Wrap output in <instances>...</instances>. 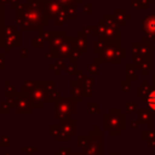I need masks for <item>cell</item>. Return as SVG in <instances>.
I'll return each mask as SVG.
<instances>
[{"mask_svg":"<svg viewBox=\"0 0 155 155\" xmlns=\"http://www.w3.org/2000/svg\"><path fill=\"white\" fill-rule=\"evenodd\" d=\"M59 126L62 127V130L64 132H67L69 136H74L75 131H76V121L71 117H67V119H61L59 120Z\"/></svg>","mask_w":155,"mask_h":155,"instance_id":"cell-5","label":"cell"},{"mask_svg":"<svg viewBox=\"0 0 155 155\" xmlns=\"http://www.w3.org/2000/svg\"><path fill=\"white\" fill-rule=\"evenodd\" d=\"M5 155H11V154H10V153H6V154H5Z\"/></svg>","mask_w":155,"mask_h":155,"instance_id":"cell-17","label":"cell"},{"mask_svg":"<svg viewBox=\"0 0 155 155\" xmlns=\"http://www.w3.org/2000/svg\"><path fill=\"white\" fill-rule=\"evenodd\" d=\"M54 119H67L70 117L76 111V102L73 98H61L54 103Z\"/></svg>","mask_w":155,"mask_h":155,"instance_id":"cell-2","label":"cell"},{"mask_svg":"<svg viewBox=\"0 0 155 155\" xmlns=\"http://www.w3.org/2000/svg\"><path fill=\"white\" fill-rule=\"evenodd\" d=\"M4 67H5V61H4V56L1 54L0 56V69H4Z\"/></svg>","mask_w":155,"mask_h":155,"instance_id":"cell-16","label":"cell"},{"mask_svg":"<svg viewBox=\"0 0 155 155\" xmlns=\"http://www.w3.org/2000/svg\"><path fill=\"white\" fill-rule=\"evenodd\" d=\"M70 84H71V98H73V101H75V102H76V101L80 102V101H81L82 87L79 86L78 80H73Z\"/></svg>","mask_w":155,"mask_h":155,"instance_id":"cell-6","label":"cell"},{"mask_svg":"<svg viewBox=\"0 0 155 155\" xmlns=\"http://www.w3.org/2000/svg\"><path fill=\"white\" fill-rule=\"evenodd\" d=\"M54 82L51 81H23L22 92L31 101L34 108H42L44 103L48 102V94L53 90Z\"/></svg>","mask_w":155,"mask_h":155,"instance_id":"cell-1","label":"cell"},{"mask_svg":"<svg viewBox=\"0 0 155 155\" xmlns=\"http://www.w3.org/2000/svg\"><path fill=\"white\" fill-rule=\"evenodd\" d=\"M148 104H149V107L153 109V110H155V90L149 94V98H148Z\"/></svg>","mask_w":155,"mask_h":155,"instance_id":"cell-10","label":"cell"},{"mask_svg":"<svg viewBox=\"0 0 155 155\" xmlns=\"http://www.w3.org/2000/svg\"><path fill=\"white\" fill-rule=\"evenodd\" d=\"M59 96H61V92H59V91H56V90L53 88V90L50 92V94H48V102H54V103H56L58 99H61Z\"/></svg>","mask_w":155,"mask_h":155,"instance_id":"cell-9","label":"cell"},{"mask_svg":"<svg viewBox=\"0 0 155 155\" xmlns=\"http://www.w3.org/2000/svg\"><path fill=\"white\" fill-rule=\"evenodd\" d=\"M16 111L18 114H29L31 113L34 105L31 101L28 98V96L24 92H18L16 96Z\"/></svg>","mask_w":155,"mask_h":155,"instance_id":"cell-3","label":"cell"},{"mask_svg":"<svg viewBox=\"0 0 155 155\" xmlns=\"http://www.w3.org/2000/svg\"><path fill=\"white\" fill-rule=\"evenodd\" d=\"M54 155H71V149H70L69 147L63 148V149H61L59 151L54 153Z\"/></svg>","mask_w":155,"mask_h":155,"instance_id":"cell-12","label":"cell"},{"mask_svg":"<svg viewBox=\"0 0 155 155\" xmlns=\"http://www.w3.org/2000/svg\"><path fill=\"white\" fill-rule=\"evenodd\" d=\"M85 140H86V138H78V145H80V147H85V144H84Z\"/></svg>","mask_w":155,"mask_h":155,"instance_id":"cell-15","label":"cell"},{"mask_svg":"<svg viewBox=\"0 0 155 155\" xmlns=\"http://www.w3.org/2000/svg\"><path fill=\"white\" fill-rule=\"evenodd\" d=\"M65 71H67L68 74H70V75H74V74L76 75V73H78V70L75 69V65H74L73 63H71L70 65H68V67L65 68Z\"/></svg>","mask_w":155,"mask_h":155,"instance_id":"cell-13","label":"cell"},{"mask_svg":"<svg viewBox=\"0 0 155 155\" xmlns=\"http://www.w3.org/2000/svg\"><path fill=\"white\" fill-rule=\"evenodd\" d=\"M144 29L148 34L154 35L155 34V16L145 17L144 19Z\"/></svg>","mask_w":155,"mask_h":155,"instance_id":"cell-7","label":"cell"},{"mask_svg":"<svg viewBox=\"0 0 155 155\" xmlns=\"http://www.w3.org/2000/svg\"><path fill=\"white\" fill-rule=\"evenodd\" d=\"M8 81H5V96L7 97V98H10V97H16L17 96V91H16V88L13 87V86H8Z\"/></svg>","mask_w":155,"mask_h":155,"instance_id":"cell-8","label":"cell"},{"mask_svg":"<svg viewBox=\"0 0 155 155\" xmlns=\"http://www.w3.org/2000/svg\"><path fill=\"white\" fill-rule=\"evenodd\" d=\"M50 132L53 136L54 140H57V142H67V140L71 139V136H69L67 132H64L62 130V127L58 125H50Z\"/></svg>","mask_w":155,"mask_h":155,"instance_id":"cell-4","label":"cell"},{"mask_svg":"<svg viewBox=\"0 0 155 155\" xmlns=\"http://www.w3.org/2000/svg\"><path fill=\"white\" fill-rule=\"evenodd\" d=\"M22 151H28L27 155H33L31 153L38 151V149H36V148H22Z\"/></svg>","mask_w":155,"mask_h":155,"instance_id":"cell-14","label":"cell"},{"mask_svg":"<svg viewBox=\"0 0 155 155\" xmlns=\"http://www.w3.org/2000/svg\"><path fill=\"white\" fill-rule=\"evenodd\" d=\"M11 145V139L8 136H2L0 138V147H10Z\"/></svg>","mask_w":155,"mask_h":155,"instance_id":"cell-11","label":"cell"}]
</instances>
